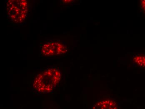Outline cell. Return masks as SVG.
<instances>
[{
    "instance_id": "6da1fadb",
    "label": "cell",
    "mask_w": 145,
    "mask_h": 109,
    "mask_svg": "<svg viewBox=\"0 0 145 109\" xmlns=\"http://www.w3.org/2000/svg\"><path fill=\"white\" fill-rule=\"evenodd\" d=\"M61 78V72L56 66L47 67L36 75L33 89L36 94H48L55 89Z\"/></svg>"
},
{
    "instance_id": "7a4b0ae2",
    "label": "cell",
    "mask_w": 145,
    "mask_h": 109,
    "mask_svg": "<svg viewBox=\"0 0 145 109\" xmlns=\"http://www.w3.org/2000/svg\"><path fill=\"white\" fill-rule=\"evenodd\" d=\"M6 14L8 19L16 24L24 22L28 14V2L25 0H9L6 2Z\"/></svg>"
},
{
    "instance_id": "3957f363",
    "label": "cell",
    "mask_w": 145,
    "mask_h": 109,
    "mask_svg": "<svg viewBox=\"0 0 145 109\" xmlns=\"http://www.w3.org/2000/svg\"><path fill=\"white\" fill-rule=\"evenodd\" d=\"M40 50L44 56L52 57L65 54L68 52V49L64 42L50 40L40 46Z\"/></svg>"
},
{
    "instance_id": "277c9868",
    "label": "cell",
    "mask_w": 145,
    "mask_h": 109,
    "mask_svg": "<svg viewBox=\"0 0 145 109\" xmlns=\"http://www.w3.org/2000/svg\"><path fill=\"white\" fill-rule=\"evenodd\" d=\"M92 109H118V108L115 102L110 99H106L96 103Z\"/></svg>"
},
{
    "instance_id": "5b68a950",
    "label": "cell",
    "mask_w": 145,
    "mask_h": 109,
    "mask_svg": "<svg viewBox=\"0 0 145 109\" xmlns=\"http://www.w3.org/2000/svg\"><path fill=\"white\" fill-rule=\"evenodd\" d=\"M131 60L134 65L145 69V53H135L131 56Z\"/></svg>"
},
{
    "instance_id": "8992f818",
    "label": "cell",
    "mask_w": 145,
    "mask_h": 109,
    "mask_svg": "<svg viewBox=\"0 0 145 109\" xmlns=\"http://www.w3.org/2000/svg\"><path fill=\"white\" fill-rule=\"evenodd\" d=\"M139 9L140 13L145 15V0H141L139 4Z\"/></svg>"
},
{
    "instance_id": "52a82bcc",
    "label": "cell",
    "mask_w": 145,
    "mask_h": 109,
    "mask_svg": "<svg viewBox=\"0 0 145 109\" xmlns=\"http://www.w3.org/2000/svg\"><path fill=\"white\" fill-rule=\"evenodd\" d=\"M62 1V3H63V4H68V3H72V1H74L66 0V1Z\"/></svg>"
}]
</instances>
